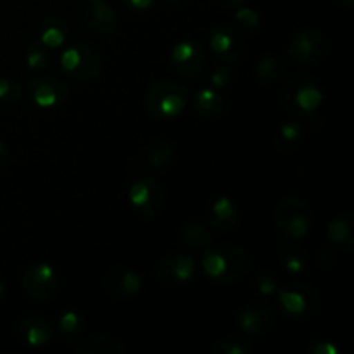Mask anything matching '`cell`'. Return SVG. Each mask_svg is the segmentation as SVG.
<instances>
[{
  "instance_id": "obj_1",
  "label": "cell",
  "mask_w": 354,
  "mask_h": 354,
  "mask_svg": "<svg viewBox=\"0 0 354 354\" xmlns=\"http://www.w3.org/2000/svg\"><path fill=\"white\" fill-rule=\"evenodd\" d=\"M251 258L244 245L235 242L207 245L203 256V272L214 286H234L248 273Z\"/></svg>"
},
{
  "instance_id": "obj_2",
  "label": "cell",
  "mask_w": 354,
  "mask_h": 354,
  "mask_svg": "<svg viewBox=\"0 0 354 354\" xmlns=\"http://www.w3.org/2000/svg\"><path fill=\"white\" fill-rule=\"evenodd\" d=\"M189 88L173 78H159L145 93V107L154 120H175L189 106Z\"/></svg>"
},
{
  "instance_id": "obj_3",
  "label": "cell",
  "mask_w": 354,
  "mask_h": 354,
  "mask_svg": "<svg viewBox=\"0 0 354 354\" xmlns=\"http://www.w3.org/2000/svg\"><path fill=\"white\" fill-rule=\"evenodd\" d=\"M273 221L280 239L299 242L313 228L315 214L306 201L296 196H287L277 203L273 209Z\"/></svg>"
},
{
  "instance_id": "obj_4",
  "label": "cell",
  "mask_w": 354,
  "mask_h": 354,
  "mask_svg": "<svg viewBox=\"0 0 354 354\" xmlns=\"http://www.w3.org/2000/svg\"><path fill=\"white\" fill-rule=\"evenodd\" d=\"M283 107L296 120L310 116L320 109L324 93L313 78L306 75H294L286 82L282 90Z\"/></svg>"
},
{
  "instance_id": "obj_5",
  "label": "cell",
  "mask_w": 354,
  "mask_h": 354,
  "mask_svg": "<svg viewBox=\"0 0 354 354\" xmlns=\"http://www.w3.org/2000/svg\"><path fill=\"white\" fill-rule=\"evenodd\" d=\"M128 201L140 220H154L166 204L165 183L154 176L137 178L128 189Z\"/></svg>"
},
{
  "instance_id": "obj_6",
  "label": "cell",
  "mask_w": 354,
  "mask_h": 354,
  "mask_svg": "<svg viewBox=\"0 0 354 354\" xmlns=\"http://www.w3.org/2000/svg\"><path fill=\"white\" fill-rule=\"evenodd\" d=\"M287 57L294 66H317L328 52L327 35L318 28H304L297 31L287 44Z\"/></svg>"
},
{
  "instance_id": "obj_7",
  "label": "cell",
  "mask_w": 354,
  "mask_h": 354,
  "mask_svg": "<svg viewBox=\"0 0 354 354\" xmlns=\"http://www.w3.org/2000/svg\"><path fill=\"white\" fill-rule=\"evenodd\" d=\"M279 303L287 317L303 318L313 317L320 306V294L311 283L290 282L287 286L279 287L277 290Z\"/></svg>"
},
{
  "instance_id": "obj_8",
  "label": "cell",
  "mask_w": 354,
  "mask_h": 354,
  "mask_svg": "<svg viewBox=\"0 0 354 354\" xmlns=\"http://www.w3.org/2000/svg\"><path fill=\"white\" fill-rule=\"evenodd\" d=\"M23 287L35 301L48 303L59 292V277L52 265L37 263L24 272Z\"/></svg>"
},
{
  "instance_id": "obj_9",
  "label": "cell",
  "mask_w": 354,
  "mask_h": 354,
  "mask_svg": "<svg viewBox=\"0 0 354 354\" xmlns=\"http://www.w3.org/2000/svg\"><path fill=\"white\" fill-rule=\"evenodd\" d=\"M171 64L182 78L197 80L206 69V50L197 41L182 40L171 48Z\"/></svg>"
},
{
  "instance_id": "obj_10",
  "label": "cell",
  "mask_w": 354,
  "mask_h": 354,
  "mask_svg": "<svg viewBox=\"0 0 354 354\" xmlns=\"http://www.w3.org/2000/svg\"><path fill=\"white\" fill-rule=\"evenodd\" d=\"M28 95L40 109H52L64 102L69 97V85L57 76L30 78L26 83Z\"/></svg>"
},
{
  "instance_id": "obj_11",
  "label": "cell",
  "mask_w": 354,
  "mask_h": 354,
  "mask_svg": "<svg viewBox=\"0 0 354 354\" xmlns=\"http://www.w3.org/2000/svg\"><path fill=\"white\" fill-rule=\"evenodd\" d=\"M196 273V261L182 252L166 254L156 263V277L165 286H183Z\"/></svg>"
},
{
  "instance_id": "obj_12",
  "label": "cell",
  "mask_w": 354,
  "mask_h": 354,
  "mask_svg": "<svg viewBox=\"0 0 354 354\" xmlns=\"http://www.w3.org/2000/svg\"><path fill=\"white\" fill-rule=\"evenodd\" d=\"M209 48L221 61V64L235 66L244 55V44L234 30L228 26H216L211 31Z\"/></svg>"
},
{
  "instance_id": "obj_13",
  "label": "cell",
  "mask_w": 354,
  "mask_h": 354,
  "mask_svg": "<svg viewBox=\"0 0 354 354\" xmlns=\"http://www.w3.org/2000/svg\"><path fill=\"white\" fill-rule=\"evenodd\" d=\"M104 289L116 299H130L137 296L142 289V279L135 270L127 266H116L111 268L104 275Z\"/></svg>"
},
{
  "instance_id": "obj_14",
  "label": "cell",
  "mask_w": 354,
  "mask_h": 354,
  "mask_svg": "<svg viewBox=\"0 0 354 354\" xmlns=\"http://www.w3.org/2000/svg\"><path fill=\"white\" fill-rule=\"evenodd\" d=\"M83 23L97 35H113L118 30V14L104 0H86L83 7Z\"/></svg>"
},
{
  "instance_id": "obj_15",
  "label": "cell",
  "mask_w": 354,
  "mask_h": 354,
  "mask_svg": "<svg viewBox=\"0 0 354 354\" xmlns=\"http://www.w3.org/2000/svg\"><path fill=\"white\" fill-rule=\"evenodd\" d=\"M273 310L261 301H251L244 304L239 311V327L244 334L256 337L263 335L272 328Z\"/></svg>"
},
{
  "instance_id": "obj_16",
  "label": "cell",
  "mask_w": 354,
  "mask_h": 354,
  "mask_svg": "<svg viewBox=\"0 0 354 354\" xmlns=\"http://www.w3.org/2000/svg\"><path fill=\"white\" fill-rule=\"evenodd\" d=\"M17 335L31 348H44L54 337L52 325L37 313H23L16 324Z\"/></svg>"
},
{
  "instance_id": "obj_17",
  "label": "cell",
  "mask_w": 354,
  "mask_h": 354,
  "mask_svg": "<svg viewBox=\"0 0 354 354\" xmlns=\"http://www.w3.org/2000/svg\"><path fill=\"white\" fill-rule=\"evenodd\" d=\"M239 209L234 201L227 196H220L213 199L209 211H207V220L211 227L220 232H232L239 225Z\"/></svg>"
},
{
  "instance_id": "obj_18",
  "label": "cell",
  "mask_w": 354,
  "mask_h": 354,
  "mask_svg": "<svg viewBox=\"0 0 354 354\" xmlns=\"http://www.w3.org/2000/svg\"><path fill=\"white\" fill-rule=\"evenodd\" d=\"M76 354H127V346L114 335L99 332L82 339L75 348Z\"/></svg>"
},
{
  "instance_id": "obj_19",
  "label": "cell",
  "mask_w": 354,
  "mask_h": 354,
  "mask_svg": "<svg viewBox=\"0 0 354 354\" xmlns=\"http://www.w3.org/2000/svg\"><path fill=\"white\" fill-rule=\"evenodd\" d=\"M279 254L282 266L290 275H303L310 268V256L296 241L280 239Z\"/></svg>"
},
{
  "instance_id": "obj_20",
  "label": "cell",
  "mask_w": 354,
  "mask_h": 354,
  "mask_svg": "<svg viewBox=\"0 0 354 354\" xmlns=\"http://www.w3.org/2000/svg\"><path fill=\"white\" fill-rule=\"evenodd\" d=\"M76 47L80 50V66L71 76L82 83L93 82L100 75V71H102V54L95 47H92L88 44H83V41L76 45Z\"/></svg>"
},
{
  "instance_id": "obj_21",
  "label": "cell",
  "mask_w": 354,
  "mask_h": 354,
  "mask_svg": "<svg viewBox=\"0 0 354 354\" xmlns=\"http://www.w3.org/2000/svg\"><path fill=\"white\" fill-rule=\"evenodd\" d=\"M327 237L335 248L349 252L354 245V216L351 213H341L330 220L327 227Z\"/></svg>"
},
{
  "instance_id": "obj_22",
  "label": "cell",
  "mask_w": 354,
  "mask_h": 354,
  "mask_svg": "<svg viewBox=\"0 0 354 354\" xmlns=\"http://www.w3.org/2000/svg\"><path fill=\"white\" fill-rule=\"evenodd\" d=\"M192 107L204 120H218L227 109V102L216 90L203 88L194 95Z\"/></svg>"
},
{
  "instance_id": "obj_23",
  "label": "cell",
  "mask_w": 354,
  "mask_h": 354,
  "mask_svg": "<svg viewBox=\"0 0 354 354\" xmlns=\"http://www.w3.org/2000/svg\"><path fill=\"white\" fill-rule=\"evenodd\" d=\"M176 161V149L166 138H158L151 142L145 151V162L151 169H165Z\"/></svg>"
},
{
  "instance_id": "obj_24",
  "label": "cell",
  "mask_w": 354,
  "mask_h": 354,
  "mask_svg": "<svg viewBox=\"0 0 354 354\" xmlns=\"http://www.w3.org/2000/svg\"><path fill=\"white\" fill-rule=\"evenodd\" d=\"M303 142V127L297 121H287V123L280 124L279 130L273 135V144L279 152L283 154H290V152L297 151Z\"/></svg>"
},
{
  "instance_id": "obj_25",
  "label": "cell",
  "mask_w": 354,
  "mask_h": 354,
  "mask_svg": "<svg viewBox=\"0 0 354 354\" xmlns=\"http://www.w3.org/2000/svg\"><path fill=\"white\" fill-rule=\"evenodd\" d=\"M180 239H182L183 244L190 249H196V251H203L207 245H211L213 242V234H211L209 228L206 225L199 223V221H189L182 227L180 230Z\"/></svg>"
},
{
  "instance_id": "obj_26",
  "label": "cell",
  "mask_w": 354,
  "mask_h": 354,
  "mask_svg": "<svg viewBox=\"0 0 354 354\" xmlns=\"http://www.w3.org/2000/svg\"><path fill=\"white\" fill-rule=\"evenodd\" d=\"M256 82L261 85H273L282 76V62L277 55H265L254 66Z\"/></svg>"
},
{
  "instance_id": "obj_27",
  "label": "cell",
  "mask_w": 354,
  "mask_h": 354,
  "mask_svg": "<svg viewBox=\"0 0 354 354\" xmlns=\"http://www.w3.org/2000/svg\"><path fill=\"white\" fill-rule=\"evenodd\" d=\"M83 328H85V324H83L82 317H80V313H76V311L69 310L59 317L57 332L59 335H61L62 341L75 342L76 339L82 335Z\"/></svg>"
},
{
  "instance_id": "obj_28",
  "label": "cell",
  "mask_w": 354,
  "mask_h": 354,
  "mask_svg": "<svg viewBox=\"0 0 354 354\" xmlns=\"http://www.w3.org/2000/svg\"><path fill=\"white\" fill-rule=\"evenodd\" d=\"M44 47L47 48H59L66 41V23L57 17H52L45 23L41 30L40 38H38Z\"/></svg>"
},
{
  "instance_id": "obj_29",
  "label": "cell",
  "mask_w": 354,
  "mask_h": 354,
  "mask_svg": "<svg viewBox=\"0 0 354 354\" xmlns=\"http://www.w3.org/2000/svg\"><path fill=\"white\" fill-rule=\"evenodd\" d=\"M214 354H251L252 346L251 342L245 341L244 337L239 335H228V337L220 339L213 346Z\"/></svg>"
},
{
  "instance_id": "obj_30",
  "label": "cell",
  "mask_w": 354,
  "mask_h": 354,
  "mask_svg": "<svg viewBox=\"0 0 354 354\" xmlns=\"http://www.w3.org/2000/svg\"><path fill=\"white\" fill-rule=\"evenodd\" d=\"M235 21H237L239 28L245 33H252V31L258 30L259 23H261V17L251 7H237V12H235Z\"/></svg>"
},
{
  "instance_id": "obj_31",
  "label": "cell",
  "mask_w": 354,
  "mask_h": 354,
  "mask_svg": "<svg viewBox=\"0 0 354 354\" xmlns=\"http://www.w3.org/2000/svg\"><path fill=\"white\" fill-rule=\"evenodd\" d=\"M252 282H254L256 290H258V292L265 297L273 296V294H277V290H279L277 279L272 275V273L266 272V270H261V272L256 273L254 279H252Z\"/></svg>"
},
{
  "instance_id": "obj_32",
  "label": "cell",
  "mask_w": 354,
  "mask_h": 354,
  "mask_svg": "<svg viewBox=\"0 0 354 354\" xmlns=\"http://www.w3.org/2000/svg\"><path fill=\"white\" fill-rule=\"evenodd\" d=\"M21 88L12 80L0 78V106H14L19 100Z\"/></svg>"
},
{
  "instance_id": "obj_33",
  "label": "cell",
  "mask_w": 354,
  "mask_h": 354,
  "mask_svg": "<svg viewBox=\"0 0 354 354\" xmlns=\"http://www.w3.org/2000/svg\"><path fill=\"white\" fill-rule=\"evenodd\" d=\"M232 80H234V66L223 64L211 75V85L214 88H225L227 85H230Z\"/></svg>"
},
{
  "instance_id": "obj_34",
  "label": "cell",
  "mask_w": 354,
  "mask_h": 354,
  "mask_svg": "<svg viewBox=\"0 0 354 354\" xmlns=\"http://www.w3.org/2000/svg\"><path fill=\"white\" fill-rule=\"evenodd\" d=\"M26 64L30 69L40 71V69L48 68V64H50V57H48L47 52L41 50V48H33V50L28 52Z\"/></svg>"
},
{
  "instance_id": "obj_35",
  "label": "cell",
  "mask_w": 354,
  "mask_h": 354,
  "mask_svg": "<svg viewBox=\"0 0 354 354\" xmlns=\"http://www.w3.org/2000/svg\"><path fill=\"white\" fill-rule=\"evenodd\" d=\"M80 66V50L78 47H69L66 48L64 52L61 54V68L64 69L68 75H73V73L78 69Z\"/></svg>"
},
{
  "instance_id": "obj_36",
  "label": "cell",
  "mask_w": 354,
  "mask_h": 354,
  "mask_svg": "<svg viewBox=\"0 0 354 354\" xmlns=\"http://www.w3.org/2000/svg\"><path fill=\"white\" fill-rule=\"evenodd\" d=\"M315 263L320 270H332L337 263V258H335V252L330 248H322L315 256Z\"/></svg>"
},
{
  "instance_id": "obj_37",
  "label": "cell",
  "mask_w": 354,
  "mask_h": 354,
  "mask_svg": "<svg viewBox=\"0 0 354 354\" xmlns=\"http://www.w3.org/2000/svg\"><path fill=\"white\" fill-rule=\"evenodd\" d=\"M308 354H339V348L332 341H324V339H318L308 344L306 348Z\"/></svg>"
},
{
  "instance_id": "obj_38",
  "label": "cell",
  "mask_w": 354,
  "mask_h": 354,
  "mask_svg": "<svg viewBox=\"0 0 354 354\" xmlns=\"http://www.w3.org/2000/svg\"><path fill=\"white\" fill-rule=\"evenodd\" d=\"M124 6L130 7L131 10H137V12H144V10L151 9L154 0H123Z\"/></svg>"
},
{
  "instance_id": "obj_39",
  "label": "cell",
  "mask_w": 354,
  "mask_h": 354,
  "mask_svg": "<svg viewBox=\"0 0 354 354\" xmlns=\"http://www.w3.org/2000/svg\"><path fill=\"white\" fill-rule=\"evenodd\" d=\"M7 159H9V151H7L6 145H3L2 142H0V168H2V166L6 165Z\"/></svg>"
},
{
  "instance_id": "obj_40",
  "label": "cell",
  "mask_w": 354,
  "mask_h": 354,
  "mask_svg": "<svg viewBox=\"0 0 354 354\" xmlns=\"http://www.w3.org/2000/svg\"><path fill=\"white\" fill-rule=\"evenodd\" d=\"M220 3H223L225 7H230V9H237L244 3V0H220Z\"/></svg>"
},
{
  "instance_id": "obj_41",
  "label": "cell",
  "mask_w": 354,
  "mask_h": 354,
  "mask_svg": "<svg viewBox=\"0 0 354 354\" xmlns=\"http://www.w3.org/2000/svg\"><path fill=\"white\" fill-rule=\"evenodd\" d=\"M337 7H342V9H351L354 6V0H332Z\"/></svg>"
},
{
  "instance_id": "obj_42",
  "label": "cell",
  "mask_w": 354,
  "mask_h": 354,
  "mask_svg": "<svg viewBox=\"0 0 354 354\" xmlns=\"http://www.w3.org/2000/svg\"><path fill=\"white\" fill-rule=\"evenodd\" d=\"M165 2H168L169 6H178L180 0H165Z\"/></svg>"
},
{
  "instance_id": "obj_43",
  "label": "cell",
  "mask_w": 354,
  "mask_h": 354,
  "mask_svg": "<svg viewBox=\"0 0 354 354\" xmlns=\"http://www.w3.org/2000/svg\"><path fill=\"white\" fill-rule=\"evenodd\" d=\"M2 296H3V286L0 283V299H2Z\"/></svg>"
}]
</instances>
